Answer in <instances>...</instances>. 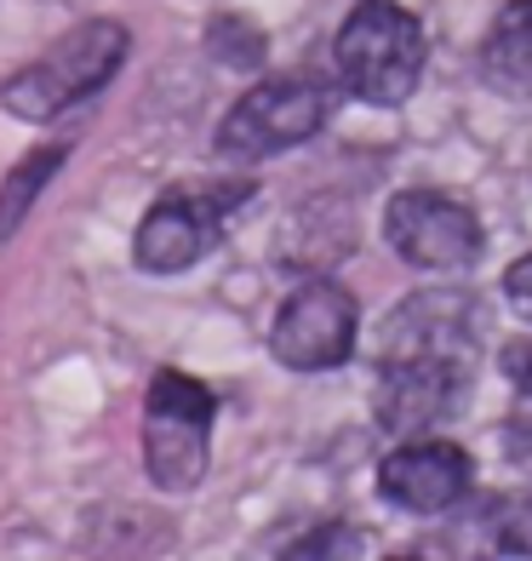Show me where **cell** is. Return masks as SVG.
I'll return each instance as SVG.
<instances>
[{
	"label": "cell",
	"instance_id": "ba28073f",
	"mask_svg": "<svg viewBox=\"0 0 532 561\" xmlns=\"http://www.w3.org/2000/svg\"><path fill=\"white\" fill-rule=\"evenodd\" d=\"M481 304L459 287L407 293L378 327V362H464L475 367Z\"/></svg>",
	"mask_w": 532,
	"mask_h": 561
},
{
	"label": "cell",
	"instance_id": "e0dca14e",
	"mask_svg": "<svg viewBox=\"0 0 532 561\" xmlns=\"http://www.w3.org/2000/svg\"><path fill=\"white\" fill-rule=\"evenodd\" d=\"M504 298H510L516 310L532 321V252H527V259H516L510 270H504Z\"/></svg>",
	"mask_w": 532,
	"mask_h": 561
},
{
	"label": "cell",
	"instance_id": "7a4b0ae2",
	"mask_svg": "<svg viewBox=\"0 0 532 561\" xmlns=\"http://www.w3.org/2000/svg\"><path fill=\"white\" fill-rule=\"evenodd\" d=\"M333 58H338V81L361 98L372 110H395L407 104L424 81V64H429V41H424V23L395 7V0H361L344 30L333 41Z\"/></svg>",
	"mask_w": 532,
	"mask_h": 561
},
{
	"label": "cell",
	"instance_id": "52a82bcc",
	"mask_svg": "<svg viewBox=\"0 0 532 561\" xmlns=\"http://www.w3.org/2000/svg\"><path fill=\"white\" fill-rule=\"evenodd\" d=\"M355 333H361L355 293L338 287L333 275H310L298 293H287L281 316L269 327V350L292 373H333L349 362Z\"/></svg>",
	"mask_w": 532,
	"mask_h": 561
},
{
	"label": "cell",
	"instance_id": "9c48e42d",
	"mask_svg": "<svg viewBox=\"0 0 532 561\" xmlns=\"http://www.w3.org/2000/svg\"><path fill=\"white\" fill-rule=\"evenodd\" d=\"M378 493L407 516H447L464 499H475V458L459 442L407 436L378 458Z\"/></svg>",
	"mask_w": 532,
	"mask_h": 561
},
{
	"label": "cell",
	"instance_id": "ac0fdd59",
	"mask_svg": "<svg viewBox=\"0 0 532 561\" xmlns=\"http://www.w3.org/2000/svg\"><path fill=\"white\" fill-rule=\"evenodd\" d=\"M504 378H510L521 396H532V339L504 344Z\"/></svg>",
	"mask_w": 532,
	"mask_h": 561
},
{
	"label": "cell",
	"instance_id": "6da1fadb",
	"mask_svg": "<svg viewBox=\"0 0 532 561\" xmlns=\"http://www.w3.org/2000/svg\"><path fill=\"white\" fill-rule=\"evenodd\" d=\"M132 53V35H126V23L115 18H86L74 23L63 41H53L35 64H23L7 87H0V104L7 115L30 121V126H46L69 115L74 104H86L92 92H104L115 81V69L126 64Z\"/></svg>",
	"mask_w": 532,
	"mask_h": 561
},
{
	"label": "cell",
	"instance_id": "5bb4252c",
	"mask_svg": "<svg viewBox=\"0 0 532 561\" xmlns=\"http://www.w3.org/2000/svg\"><path fill=\"white\" fill-rule=\"evenodd\" d=\"M207 53H212L218 64L252 75V69H264L269 41H264L258 23H246V18H235V12H218V18L207 23Z\"/></svg>",
	"mask_w": 532,
	"mask_h": 561
},
{
	"label": "cell",
	"instance_id": "9a60e30c",
	"mask_svg": "<svg viewBox=\"0 0 532 561\" xmlns=\"http://www.w3.org/2000/svg\"><path fill=\"white\" fill-rule=\"evenodd\" d=\"M361 550V539H355V527H344V522H333V527H315V539H298V545H287V556H355Z\"/></svg>",
	"mask_w": 532,
	"mask_h": 561
},
{
	"label": "cell",
	"instance_id": "3957f363",
	"mask_svg": "<svg viewBox=\"0 0 532 561\" xmlns=\"http://www.w3.org/2000/svg\"><path fill=\"white\" fill-rule=\"evenodd\" d=\"M218 396L200 378L161 367L143 396V470L161 493H195L212 465Z\"/></svg>",
	"mask_w": 532,
	"mask_h": 561
},
{
	"label": "cell",
	"instance_id": "7c38bea8",
	"mask_svg": "<svg viewBox=\"0 0 532 561\" xmlns=\"http://www.w3.org/2000/svg\"><path fill=\"white\" fill-rule=\"evenodd\" d=\"M481 75L498 87V92H532V0H510L487 41H481Z\"/></svg>",
	"mask_w": 532,
	"mask_h": 561
},
{
	"label": "cell",
	"instance_id": "277c9868",
	"mask_svg": "<svg viewBox=\"0 0 532 561\" xmlns=\"http://www.w3.org/2000/svg\"><path fill=\"white\" fill-rule=\"evenodd\" d=\"M326 115H333V87L326 81H310V75H275V81H258L246 87L230 115L218 121V156L235 161V167H252V161H269L281 149H298L310 144Z\"/></svg>",
	"mask_w": 532,
	"mask_h": 561
},
{
	"label": "cell",
	"instance_id": "8fae6325",
	"mask_svg": "<svg viewBox=\"0 0 532 561\" xmlns=\"http://www.w3.org/2000/svg\"><path fill=\"white\" fill-rule=\"evenodd\" d=\"M452 533H459V550H470V556H516V561H532V488L481 499Z\"/></svg>",
	"mask_w": 532,
	"mask_h": 561
},
{
	"label": "cell",
	"instance_id": "4fadbf2b",
	"mask_svg": "<svg viewBox=\"0 0 532 561\" xmlns=\"http://www.w3.org/2000/svg\"><path fill=\"white\" fill-rule=\"evenodd\" d=\"M69 161V144H46V149H30L12 172H7V184H0V241H12L23 218L35 213V201L41 190L53 184V172Z\"/></svg>",
	"mask_w": 532,
	"mask_h": 561
},
{
	"label": "cell",
	"instance_id": "5b68a950",
	"mask_svg": "<svg viewBox=\"0 0 532 561\" xmlns=\"http://www.w3.org/2000/svg\"><path fill=\"white\" fill-rule=\"evenodd\" d=\"M252 201V178H212V184H177L143 213L132 236V264L143 275H177L218 247L223 224Z\"/></svg>",
	"mask_w": 532,
	"mask_h": 561
},
{
	"label": "cell",
	"instance_id": "8992f818",
	"mask_svg": "<svg viewBox=\"0 0 532 561\" xmlns=\"http://www.w3.org/2000/svg\"><path fill=\"white\" fill-rule=\"evenodd\" d=\"M384 241H390V252L401 264L452 275V270H475L481 247H487V229H481V218L459 195L401 190L384 207Z\"/></svg>",
	"mask_w": 532,
	"mask_h": 561
},
{
	"label": "cell",
	"instance_id": "30bf717a",
	"mask_svg": "<svg viewBox=\"0 0 532 561\" xmlns=\"http://www.w3.org/2000/svg\"><path fill=\"white\" fill-rule=\"evenodd\" d=\"M475 367L464 362H378V424L390 436H424L459 407Z\"/></svg>",
	"mask_w": 532,
	"mask_h": 561
},
{
	"label": "cell",
	"instance_id": "2e32d148",
	"mask_svg": "<svg viewBox=\"0 0 532 561\" xmlns=\"http://www.w3.org/2000/svg\"><path fill=\"white\" fill-rule=\"evenodd\" d=\"M504 458H510L516 470L532 476V413H521V419L504 424Z\"/></svg>",
	"mask_w": 532,
	"mask_h": 561
}]
</instances>
